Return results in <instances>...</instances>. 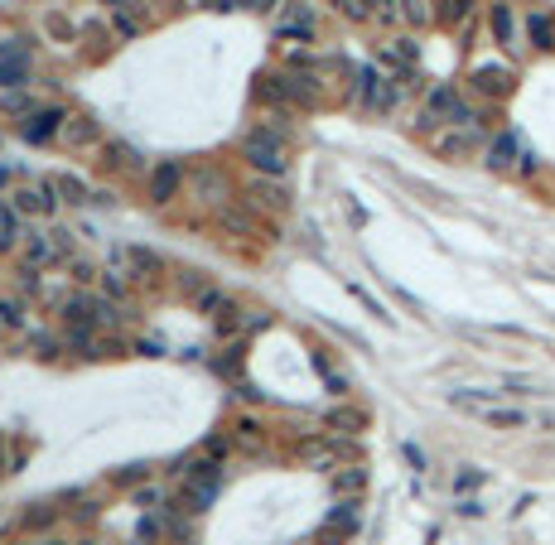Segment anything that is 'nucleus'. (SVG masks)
<instances>
[{"instance_id":"f257e3e1","label":"nucleus","mask_w":555,"mask_h":545,"mask_svg":"<svg viewBox=\"0 0 555 545\" xmlns=\"http://www.w3.org/2000/svg\"><path fill=\"white\" fill-rule=\"evenodd\" d=\"M242 160L261 174V179H280L285 164H290V140L280 126H251L242 136Z\"/></svg>"},{"instance_id":"f03ea898","label":"nucleus","mask_w":555,"mask_h":545,"mask_svg":"<svg viewBox=\"0 0 555 545\" xmlns=\"http://www.w3.org/2000/svg\"><path fill=\"white\" fill-rule=\"evenodd\" d=\"M353 102H358V111H367V116H387V111L401 107V87H396V78H391L387 68H377V63H362L358 73H353V92H348Z\"/></svg>"},{"instance_id":"7ed1b4c3","label":"nucleus","mask_w":555,"mask_h":545,"mask_svg":"<svg viewBox=\"0 0 555 545\" xmlns=\"http://www.w3.org/2000/svg\"><path fill=\"white\" fill-rule=\"evenodd\" d=\"M488 140H493L488 126H444V131L430 136V150H435L440 160H473V155L483 160Z\"/></svg>"},{"instance_id":"20e7f679","label":"nucleus","mask_w":555,"mask_h":545,"mask_svg":"<svg viewBox=\"0 0 555 545\" xmlns=\"http://www.w3.org/2000/svg\"><path fill=\"white\" fill-rule=\"evenodd\" d=\"M464 87H469L478 102H507L512 92H517V68L512 63H473L469 78H464Z\"/></svg>"},{"instance_id":"39448f33","label":"nucleus","mask_w":555,"mask_h":545,"mask_svg":"<svg viewBox=\"0 0 555 545\" xmlns=\"http://www.w3.org/2000/svg\"><path fill=\"white\" fill-rule=\"evenodd\" d=\"M111 261H116V271L131 275V285H165V275H174L165 266V256L150 246H116Z\"/></svg>"},{"instance_id":"423d86ee","label":"nucleus","mask_w":555,"mask_h":545,"mask_svg":"<svg viewBox=\"0 0 555 545\" xmlns=\"http://www.w3.org/2000/svg\"><path fill=\"white\" fill-rule=\"evenodd\" d=\"M5 203L20 213V218H54L58 208H63V198L54 193V184L44 179V184H20V189L5 193Z\"/></svg>"},{"instance_id":"0eeeda50","label":"nucleus","mask_w":555,"mask_h":545,"mask_svg":"<svg viewBox=\"0 0 555 545\" xmlns=\"http://www.w3.org/2000/svg\"><path fill=\"white\" fill-rule=\"evenodd\" d=\"M488 34L498 39L507 54H527V29H522V15L512 10V0H493L488 5Z\"/></svg>"},{"instance_id":"6e6552de","label":"nucleus","mask_w":555,"mask_h":545,"mask_svg":"<svg viewBox=\"0 0 555 545\" xmlns=\"http://www.w3.org/2000/svg\"><path fill=\"white\" fill-rule=\"evenodd\" d=\"M184 179H189V169L184 160H160L150 174H145V198H150V208H169L179 189H184Z\"/></svg>"},{"instance_id":"1a4fd4ad","label":"nucleus","mask_w":555,"mask_h":545,"mask_svg":"<svg viewBox=\"0 0 555 545\" xmlns=\"http://www.w3.org/2000/svg\"><path fill=\"white\" fill-rule=\"evenodd\" d=\"M522 155H527V140H522V131L502 126V131H493V140H488L483 164H488L493 174H517V169H522Z\"/></svg>"},{"instance_id":"9d476101","label":"nucleus","mask_w":555,"mask_h":545,"mask_svg":"<svg viewBox=\"0 0 555 545\" xmlns=\"http://www.w3.org/2000/svg\"><path fill=\"white\" fill-rule=\"evenodd\" d=\"M280 39H300V44H314L319 39V20H314V5L309 0H280Z\"/></svg>"},{"instance_id":"9b49d317","label":"nucleus","mask_w":555,"mask_h":545,"mask_svg":"<svg viewBox=\"0 0 555 545\" xmlns=\"http://www.w3.org/2000/svg\"><path fill=\"white\" fill-rule=\"evenodd\" d=\"M189 184H194V198L198 203H203V208H227V203H232V179H227V174H222L218 164H203V169H194V179H189Z\"/></svg>"},{"instance_id":"f8f14e48","label":"nucleus","mask_w":555,"mask_h":545,"mask_svg":"<svg viewBox=\"0 0 555 545\" xmlns=\"http://www.w3.org/2000/svg\"><path fill=\"white\" fill-rule=\"evenodd\" d=\"M63 121H68L63 107H39L34 116L20 121V140H29V145H54L58 131H63Z\"/></svg>"},{"instance_id":"ddd939ff","label":"nucleus","mask_w":555,"mask_h":545,"mask_svg":"<svg viewBox=\"0 0 555 545\" xmlns=\"http://www.w3.org/2000/svg\"><path fill=\"white\" fill-rule=\"evenodd\" d=\"M242 203H247L256 218H261V213H290V193L280 189L276 179H251L247 189H242Z\"/></svg>"},{"instance_id":"4468645a","label":"nucleus","mask_w":555,"mask_h":545,"mask_svg":"<svg viewBox=\"0 0 555 545\" xmlns=\"http://www.w3.org/2000/svg\"><path fill=\"white\" fill-rule=\"evenodd\" d=\"M97 160H102L107 174H150V169H155V164H145V155H140L136 145H126V140H107V145L97 150Z\"/></svg>"},{"instance_id":"2eb2a0df","label":"nucleus","mask_w":555,"mask_h":545,"mask_svg":"<svg viewBox=\"0 0 555 545\" xmlns=\"http://www.w3.org/2000/svg\"><path fill=\"white\" fill-rule=\"evenodd\" d=\"M222 492V473H203V478H184V488H179V507H189L194 517H203L213 502H218Z\"/></svg>"},{"instance_id":"dca6fc26","label":"nucleus","mask_w":555,"mask_h":545,"mask_svg":"<svg viewBox=\"0 0 555 545\" xmlns=\"http://www.w3.org/2000/svg\"><path fill=\"white\" fill-rule=\"evenodd\" d=\"M58 145H68V150H102L107 140H102V126L92 116H68L63 131H58Z\"/></svg>"},{"instance_id":"f3484780","label":"nucleus","mask_w":555,"mask_h":545,"mask_svg":"<svg viewBox=\"0 0 555 545\" xmlns=\"http://www.w3.org/2000/svg\"><path fill=\"white\" fill-rule=\"evenodd\" d=\"M522 29H527V49L555 54V10H527V15H522Z\"/></svg>"},{"instance_id":"a211bd4d","label":"nucleus","mask_w":555,"mask_h":545,"mask_svg":"<svg viewBox=\"0 0 555 545\" xmlns=\"http://www.w3.org/2000/svg\"><path fill=\"white\" fill-rule=\"evenodd\" d=\"M102 5H107L116 39H136L140 29H145V5H131V0H102Z\"/></svg>"},{"instance_id":"6ab92c4d","label":"nucleus","mask_w":555,"mask_h":545,"mask_svg":"<svg viewBox=\"0 0 555 545\" xmlns=\"http://www.w3.org/2000/svg\"><path fill=\"white\" fill-rule=\"evenodd\" d=\"M218 227L232 232V237H256V232H261V218L251 213L247 203H227V208H218Z\"/></svg>"},{"instance_id":"aec40b11","label":"nucleus","mask_w":555,"mask_h":545,"mask_svg":"<svg viewBox=\"0 0 555 545\" xmlns=\"http://www.w3.org/2000/svg\"><path fill=\"white\" fill-rule=\"evenodd\" d=\"M348 454V444L343 439H305L300 444V459L314 468H338V459Z\"/></svg>"},{"instance_id":"412c9836","label":"nucleus","mask_w":555,"mask_h":545,"mask_svg":"<svg viewBox=\"0 0 555 545\" xmlns=\"http://www.w3.org/2000/svg\"><path fill=\"white\" fill-rule=\"evenodd\" d=\"M256 102H261L266 111H295L290 107V97H285L280 73H261V78H256Z\"/></svg>"},{"instance_id":"4be33fe9","label":"nucleus","mask_w":555,"mask_h":545,"mask_svg":"<svg viewBox=\"0 0 555 545\" xmlns=\"http://www.w3.org/2000/svg\"><path fill=\"white\" fill-rule=\"evenodd\" d=\"M473 10H478V0H435V25L459 29L473 20Z\"/></svg>"},{"instance_id":"5701e85b","label":"nucleus","mask_w":555,"mask_h":545,"mask_svg":"<svg viewBox=\"0 0 555 545\" xmlns=\"http://www.w3.org/2000/svg\"><path fill=\"white\" fill-rule=\"evenodd\" d=\"M324 425H329V430H343V435H362V430H367V410H358V406H333L329 415H324Z\"/></svg>"},{"instance_id":"b1692460","label":"nucleus","mask_w":555,"mask_h":545,"mask_svg":"<svg viewBox=\"0 0 555 545\" xmlns=\"http://www.w3.org/2000/svg\"><path fill=\"white\" fill-rule=\"evenodd\" d=\"M44 107L39 97H34V87H15V92H0V111H10V116H34V111Z\"/></svg>"},{"instance_id":"393cba45","label":"nucleus","mask_w":555,"mask_h":545,"mask_svg":"<svg viewBox=\"0 0 555 545\" xmlns=\"http://www.w3.org/2000/svg\"><path fill=\"white\" fill-rule=\"evenodd\" d=\"M396 15H401V25L425 29L435 25V0H396Z\"/></svg>"},{"instance_id":"a878e982","label":"nucleus","mask_w":555,"mask_h":545,"mask_svg":"<svg viewBox=\"0 0 555 545\" xmlns=\"http://www.w3.org/2000/svg\"><path fill=\"white\" fill-rule=\"evenodd\" d=\"M20 242H25V227H20V213H15L10 203H0V256H5V251H15Z\"/></svg>"},{"instance_id":"bb28decb","label":"nucleus","mask_w":555,"mask_h":545,"mask_svg":"<svg viewBox=\"0 0 555 545\" xmlns=\"http://www.w3.org/2000/svg\"><path fill=\"white\" fill-rule=\"evenodd\" d=\"M362 488H367V468L362 464L333 468V492H338V497H358Z\"/></svg>"},{"instance_id":"cd10ccee","label":"nucleus","mask_w":555,"mask_h":545,"mask_svg":"<svg viewBox=\"0 0 555 545\" xmlns=\"http://www.w3.org/2000/svg\"><path fill=\"white\" fill-rule=\"evenodd\" d=\"M324 526L338 531V536H353V531H358V502H353V497H343L329 517H324Z\"/></svg>"},{"instance_id":"c85d7f7f","label":"nucleus","mask_w":555,"mask_h":545,"mask_svg":"<svg viewBox=\"0 0 555 545\" xmlns=\"http://www.w3.org/2000/svg\"><path fill=\"white\" fill-rule=\"evenodd\" d=\"M54 521H58L54 502H34V507H25V512H20V531H49Z\"/></svg>"},{"instance_id":"c756f323","label":"nucleus","mask_w":555,"mask_h":545,"mask_svg":"<svg viewBox=\"0 0 555 545\" xmlns=\"http://www.w3.org/2000/svg\"><path fill=\"white\" fill-rule=\"evenodd\" d=\"M227 304H232V295H227V290H218V285H203V290L194 295V309H198V314H208V319H218Z\"/></svg>"},{"instance_id":"7c9ffc66","label":"nucleus","mask_w":555,"mask_h":545,"mask_svg":"<svg viewBox=\"0 0 555 545\" xmlns=\"http://www.w3.org/2000/svg\"><path fill=\"white\" fill-rule=\"evenodd\" d=\"M63 271H68V280H73V290H92V285L102 280V271H97V266H92L87 256H73V261H68Z\"/></svg>"},{"instance_id":"2f4dec72","label":"nucleus","mask_w":555,"mask_h":545,"mask_svg":"<svg viewBox=\"0 0 555 545\" xmlns=\"http://www.w3.org/2000/svg\"><path fill=\"white\" fill-rule=\"evenodd\" d=\"M49 184H54V193L63 198V203H87V198H92V189H87L78 174H58V179H49Z\"/></svg>"},{"instance_id":"473e14b6","label":"nucleus","mask_w":555,"mask_h":545,"mask_svg":"<svg viewBox=\"0 0 555 545\" xmlns=\"http://www.w3.org/2000/svg\"><path fill=\"white\" fill-rule=\"evenodd\" d=\"M34 82V63H0V92H15Z\"/></svg>"},{"instance_id":"72a5a7b5","label":"nucleus","mask_w":555,"mask_h":545,"mask_svg":"<svg viewBox=\"0 0 555 545\" xmlns=\"http://www.w3.org/2000/svg\"><path fill=\"white\" fill-rule=\"evenodd\" d=\"M15 290H20V295H39V290H44V271L20 261V266H15Z\"/></svg>"},{"instance_id":"f704fd0d","label":"nucleus","mask_w":555,"mask_h":545,"mask_svg":"<svg viewBox=\"0 0 555 545\" xmlns=\"http://www.w3.org/2000/svg\"><path fill=\"white\" fill-rule=\"evenodd\" d=\"M483 420H488V425H498V430H522V425H527V415H522V410H502V406H488V410H483Z\"/></svg>"},{"instance_id":"c9c22d12","label":"nucleus","mask_w":555,"mask_h":545,"mask_svg":"<svg viewBox=\"0 0 555 545\" xmlns=\"http://www.w3.org/2000/svg\"><path fill=\"white\" fill-rule=\"evenodd\" d=\"M333 10L343 15V20H353V25H372V10H367V0H329Z\"/></svg>"},{"instance_id":"e433bc0d","label":"nucleus","mask_w":555,"mask_h":545,"mask_svg":"<svg viewBox=\"0 0 555 545\" xmlns=\"http://www.w3.org/2000/svg\"><path fill=\"white\" fill-rule=\"evenodd\" d=\"M237 314H242V309H237V304H227V309H222L218 319H213V328H218V338H237V333H247V324H242Z\"/></svg>"},{"instance_id":"4c0bfd02","label":"nucleus","mask_w":555,"mask_h":545,"mask_svg":"<svg viewBox=\"0 0 555 545\" xmlns=\"http://www.w3.org/2000/svg\"><path fill=\"white\" fill-rule=\"evenodd\" d=\"M58 348H63V338H54V333H44V328L29 333V353L34 357H58Z\"/></svg>"},{"instance_id":"58836bf2","label":"nucleus","mask_w":555,"mask_h":545,"mask_svg":"<svg viewBox=\"0 0 555 545\" xmlns=\"http://www.w3.org/2000/svg\"><path fill=\"white\" fill-rule=\"evenodd\" d=\"M131 502H136L140 512H160V507H165V492L155 488V483H145V488L131 492Z\"/></svg>"},{"instance_id":"ea45409f","label":"nucleus","mask_w":555,"mask_h":545,"mask_svg":"<svg viewBox=\"0 0 555 545\" xmlns=\"http://www.w3.org/2000/svg\"><path fill=\"white\" fill-rule=\"evenodd\" d=\"M10 328H25V304L20 300H0V333Z\"/></svg>"},{"instance_id":"a19ab883","label":"nucleus","mask_w":555,"mask_h":545,"mask_svg":"<svg viewBox=\"0 0 555 545\" xmlns=\"http://www.w3.org/2000/svg\"><path fill=\"white\" fill-rule=\"evenodd\" d=\"M498 396H502V391H478V386H473V391H454V401H459V406H478V410H488Z\"/></svg>"},{"instance_id":"79ce46f5","label":"nucleus","mask_w":555,"mask_h":545,"mask_svg":"<svg viewBox=\"0 0 555 545\" xmlns=\"http://www.w3.org/2000/svg\"><path fill=\"white\" fill-rule=\"evenodd\" d=\"M44 29H49V34H54V39H63V44H73V39H78V25H73V20H63V15H49V20H44Z\"/></svg>"},{"instance_id":"37998d69","label":"nucleus","mask_w":555,"mask_h":545,"mask_svg":"<svg viewBox=\"0 0 555 545\" xmlns=\"http://www.w3.org/2000/svg\"><path fill=\"white\" fill-rule=\"evenodd\" d=\"M174 285H179L184 295H198V290H203V271H174Z\"/></svg>"},{"instance_id":"c03bdc74","label":"nucleus","mask_w":555,"mask_h":545,"mask_svg":"<svg viewBox=\"0 0 555 545\" xmlns=\"http://www.w3.org/2000/svg\"><path fill=\"white\" fill-rule=\"evenodd\" d=\"M140 478H145V483H150V468H140V464H126V468H116V483H121V488H131V483H140Z\"/></svg>"},{"instance_id":"a18cd8bd","label":"nucleus","mask_w":555,"mask_h":545,"mask_svg":"<svg viewBox=\"0 0 555 545\" xmlns=\"http://www.w3.org/2000/svg\"><path fill=\"white\" fill-rule=\"evenodd\" d=\"M237 439H242V444H256V439H261V425H256L251 415H242V420H237Z\"/></svg>"},{"instance_id":"49530a36","label":"nucleus","mask_w":555,"mask_h":545,"mask_svg":"<svg viewBox=\"0 0 555 545\" xmlns=\"http://www.w3.org/2000/svg\"><path fill=\"white\" fill-rule=\"evenodd\" d=\"M203 454H208V459H227V439H208V444H203Z\"/></svg>"},{"instance_id":"de8ad7c7","label":"nucleus","mask_w":555,"mask_h":545,"mask_svg":"<svg viewBox=\"0 0 555 545\" xmlns=\"http://www.w3.org/2000/svg\"><path fill=\"white\" fill-rule=\"evenodd\" d=\"M247 10H261V15H271V10H280V0H242Z\"/></svg>"},{"instance_id":"09e8293b","label":"nucleus","mask_w":555,"mask_h":545,"mask_svg":"<svg viewBox=\"0 0 555 545\" xmlns=\"http://www.w3.org/2000/svg\"><path fill=\"white\" fill-rule=\"evenodd\" d=\"M136 353H150V357H160V353H165V348H160V343H155V338H140V343H136Z\"/></svg>"},{"instance_id":"8fccbe9b","label":"nucleus","mask_w":555,"mask_h":545,"mask_svg":"<svg viewBox=\"0 0 555 545\" xmlns=\"http://www.w3.org/2000/svg\"><path fill=\"white\" fill-rule=\"evenodd\" d=\"M92 517H97V507H92V502H83V507L73 512V521H92Z\"/></svg>"},{"instance_id":"3c124183","label":"nucleus","mask_w":555,"mask_h":545,"mask_svg":"<svg viewBox=\"0 0 555 545\" xmlns=\"http://www.w3.org/2000/svg\"><path fill=\"white\" fill-rule=\"evenodd\" d=\"M208 5H213V10H237L242 0H208Z\"/></svg>"},{"instance_id":"603ef678","label":"nucleus","mask_w":555,"mask_h":545,"mask_svg":"<svg viewBox=\"0 0 555 545\" xmlns=\"http://www.w3.org/2000/svg\"><path fill=\"white\" fill-rule=\"evenodd\" d=\"M10 189V169H5V164H0V193Z\"/></svg>"},{"instance_id":"864d4df0","label":"nucleus","mask_w":555,"mask_h":545,"mask_svg":"<svg viewBox=\"0 0 555 545\" xmlns=\"http://www.w3.org/2000/svg\"><path fill=\"white\" fill-rule=\"evenodd\" d=\"M25 545H68V541H58V536H44V541H25Z\"/></svg>"},{"instance_id":"5fc2aeb1","label":"nucleus","mask_w":555,"mask_h":545,"mask_svg":"<svg viewBox=\"0 0 555 545\" xmlns=\"http://www.w3.org/2000/svg\"><path fill=\"white\" fill-rule=\"evenodd\" d=\"M78 545H97V541H78Z\"/></svg>"},{"instance_id":"6e6d98bb","label":"nucleus","mask_w":555,"mask_h":545,"mask_svg":"<svg viewBox=\"0 0 555 545\" xmlns=\"http://www.w3.org/2000/svg\"><path fill=\"white\" fill-rule=\"evenodd\" d=\"M136 545H150V541H136Z\"/></svg>"}]
</instances>
